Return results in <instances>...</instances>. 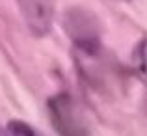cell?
<instances>
[{
  "label": "cell",
  "mask_w": 147,
  "mask_h": 136,
  "mask_svg": "<svg viewBox=\"0 0 147 136\" xmlns=\"http://www.w3.org/2000/svg\"><path fill=\"white\" fill-rule=\"evenodd\" d=\"M52 125L60 136H90L86 112L69 93H60L49 101Z\"/></svg>",
  "instance_id": "6da1fadb"
},
{
  "label": "cell",
  "mask_w": 147,
  "mask_h": 136,
  "mask_svg": "<svg viewBox=\"0 0 147 136\" xmlns=\"http://www.w3.org/2000/svg\"><path fill=\"white\" fill-rule=\"evenodd\" d=\"M63 26L69 37L82 50L95 52L99 49V41H100L99 22L90 11L80 9V7L69 9L63 17Z\"/></svg>",
  "instance_id": "7a4b0ae2"
},
{
  "label": "cell",
  "mask_w": 147,
  "mask_h": 136,
  "mask_svg": "<svg viewBox=\"0 0 147 136\" xmlns=\"http://www.w3.org/2000/svg\"><path fill=\"white\" fill-rule=\"evenodd\" d=\"M28 30L34 36H47L54 19V0H17Z\"/></svg>",
  "instance_id": "3957f363"
},
{
  "label": "cell",
  "mask_w": 147,
  "mask_h": 136,
  "mask_svg": "<svg viewBox=\"0 0 147 136\" xmlns=\"http://www.w3.org/2000/svg\"><path fill=\"white\" fill-rule=\"evenodd\" d=\"M4 136H36L34 131L22 121H11L4 131Z\"/></svg>",
  "instance_id": "277c9868"
}]
</instances>
